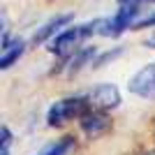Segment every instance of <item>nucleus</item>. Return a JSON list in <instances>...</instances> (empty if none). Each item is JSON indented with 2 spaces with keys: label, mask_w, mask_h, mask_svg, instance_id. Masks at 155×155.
Instances as JSON below:
<instances>
[{
  "label": "nucleus",
  "mask_w": 155,
  "mask_h": 155,
  "mask_svg": "<svg viewBox=\"0 0 155 155\" xmlns=\"http://www.w3.org/2000/svg\"><path fill=\"white\" fill-rule=\"evenodd\" d=\"M88 100L86 97H70V100H60L51 107L49 111V123L51 125H63L67 120H74V118H84L88 114Z\"/></svg>",
  "instance_id": "obj_1"
},
{
  "label": "nucleus",
  "mask_w": 155,
  "mask_h": 155,
  "mask_svg": "<svg viewBox=\"0 0 155 155\" xmlns=\"http://www.w3.org/2000/svg\"><path fill=\"white\" fill-rule=\"evenodd\" d=\"M95 26H100L97 21L86 23V26H77V28H67L63 35H58V37H56V42H53V46H51L53 53H70L72 49L81 46V42H84L88 35H93V32H95Z\"/></svg>",
  "instance_id": "obj_2"
},
{
  "label": "nucleus",
  "mask_w": 155,
  "mask_h": 155,
  "mask_svg": "<svg viewBox=\"0 0 155 155\" xmlns=\"http://www.w3.org/2000/svg\"><path fill=\"white\" fill-rule=\"evenodd\" d=\"M137 12H139V9H137V5H125L123 9H118L116 16H111V19H107L104 23H100V32L111 35V37L120 35L123 30H127V28L132 26V21H134Z\"/></svg>",
  "instance_id": "obj_3"
},
{
  "label": "nucleus",
  "mask_w": 155,
  "mask_h": 155,
  "mask_svg": "<svg viewBox=\"0 0 155 155\" xmlns=\"http://www.w3.org/2000/svg\"><path fill=\"white\" fill-rule=\"evenodd\" d=\"M86 100H88L91 107H95L97 111H102V109H111V107H116V104L120 102V93H118L116 86L102 84V86H97V88H93Z\"/></svg>",
  "instance_id": "obj_4"
},
{
  "label": "nucleus",
  "mask_w": 155,
  "mask_h": 155,
  "mask_svg": "<svg viewBox=\"0 0 155 155\" xmlns=\"http://www.w3.org/2000/svg\"><path fill=\"white\" fill-rule=\"evenodd\" d=\"M130 91L134 95H141V97H155V63L146 65L139 74L132 77Z\"/></svg>",
  "instance_id": "obj_5"
},
{
  "label": "nucleus",
  "mask_w": 155,
  "mask_h": 155,
  "mask_svg": "<svg viewBox=\"0 0 155 155\" xmlns=\"http://www.w3.org/2000/svg\"><path fill=\"white\" fill-rule=\"evenodd\" d=\"M109 125H111L109 118L104 116L102 111H88L81 118V127H84V132L88 137H97V134H102V132H107Z\"/></svg>",
  "instance_id": "obj_6"
},
{
  "label": "nucleus",
  "mask_w": 155,
  "mask_h": 155,
  "mask_svg": "<svg viewBox=\"0 0 155 155\" xmlns=\"http://www.w3.org/2000/svg\"><path fill=\"white\" fill-rule=\"evenodd\" d=\"M70 21H72V14H63V16H56L53 21H49V23H44V26L39 28L32 42H35V44H42L46 37H51V35L58 30V28H65L67 23H70Z\"/></svg>",
  "instance_id": "obj_7"
},
{
  "label": "nucleus",
  "mask_w": 155,
  "mask_h": 155,
  "mask_svg": "<svg viewBox=\"0 0 155 155\" xmlns=\"http://www.w3.org/2000/svg\"><path fill=\"white\" fill-rule=\"evenodd\" d=\"M21 53H23V42L21 39H12V42H5L2 44V58H0V67L7 70L14 60L19 58Z\"/></svg>",
  "instance_id": "obj_8"
},
{
  "label": "nucleus",
  "mask_w": 155,
  "mask_h": 155,
  "mask_svg": "<svg viewBox=\"0 0 155 155\" xmlns=\"http://www.w3.org/2000/svg\"><path fill=\"white\" fill-rule=\"evenodd\" d=\"M70 148H72V141H70V139H65V141H60V143H56V146H51V148L46 150L44 155H65Z\"/></svg>",
  "instance_id": "obj_9"
},
{
  "label": "nucleus",
  "mask_w": 155,
  "mask_h": 155,
  "mask_svg": "<svg viewBox=\"0 0 155 155\" xmlns=\"http://www.w3.org/2000/svg\"><path fill=\"white\" fill-rule=\"evenodd\" d=\"M7 148H9V132L7 127H2V155H7Z\"/></svg>",
  "instance_id": "obj_10"
},
{
  "label": "nucleus",
  "mask_w": 155,
  "mask_h": 155,
  "mask_svg": "<svg viewBox=\"0 0 155 155\" xmlns=\"http://www.w3.org/2000/svg\"><path fill=\"white\" fill-rule=\"evenodd\" d=\"M146 44H148L150 49H155V30H153V32L148 35V39H146Z\"/></svg>",
  "instance_id": "obj_11"
},
{
  "label": "nucleus",
  "mask_w": 155,
  "mask_h": 155,
  "mask_svg": "<svg viewBox=\"0 0 155 155\" xmlns=\"http://www.w3.org/2000/svg\"><path fill=\"white\" fill-rule=\"evenodd\" d=\"M150 23H155V14H153V16H148V19H146V21H141L139 26H150Z\"/></svg>",
  "instance_id": "obj_12"
},
{
  "label": "nucleus",
  "mask_w": 155,
  "mask_h": 155,
  "mask_svg": "<svg viewBox=\"0 0 155 155\" xmlns=\"http://www.w3.org/2000/svg\"><path fill=\"white\" fill-rule=\"evenodd\" d=\"M120 2H127V5H137V2H141V0H120Z\"/></svg>",
  "instance_id": "obj_13"
},
{
  "label": "nucleus",
  "mask_w": 155,
  "mask_h": 155,
  "mask_svg": "<svg viewBox=\"0 0 155 155\" xmlns=\"http://www.w3.org/2000/svg\"><path fill=\"white\" fill-rule=\"evenodd\" d=\"M148 155H155V150H153V153H148Z\"/></svg>",
  "instance_id": "obj_14"
}]
</instances>
